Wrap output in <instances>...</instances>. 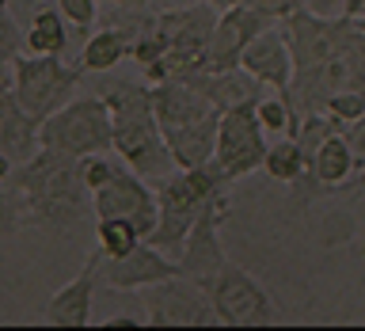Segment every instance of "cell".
<instances>
[{
	"label": "cell",
	"instance_id": "obj_1",
	"mask_svg": "<svg viewBox=\"0 0 365 331\" xmlns=\"http://www.w3.org/2000/svg\"><path fill=\"white\" fill-rule=\"evenodd\" d=\"M11 187H16L27 228H46V233H73L84 217H96L91 210V190L80 175V160L42 148L31 160H23L11 171Z\"/></svg>",
	"mask_w": 365,
	"mask_h": 331
},
{
	"label": "cell",
	"instance_id": "obj_2",
	"mask_svg": "<svg viewBox=\"0 0 365 331\" xmlns=\"http://www.w3.org/2000/svg\"><path fill=\"white\" fill-rule=\"evenodd\" d=\"M110 107L114 122V156H122L137 175L145 179H164L175 171V156L164 141L153 103V84H137V80H110L99 91Z\"/></svg>",
	"mask_w": 365,
	"mask_h": 331
},
{
	"label": "cell",
	"instance_id": "obj_3",
	"mask_svg": "<svg viewBox=\"0 0 365 331\" xmlns=\"http://www.w3.org/2000/svg\"><path fill=\"white\" fill-rule=\"evenodd\" d=\"M228 179L213 164L202 168H175L171 175L156 179V205H160V221L153 228V244L168 255H179L182 240L190 236L194 221L202 217V210L217 198H225Z\"/></svg>",
	"mask_w": 365,
	"mask_h": 331
},
{
	"label": "cell",
	"instance_id": "obj_4",
	"mask_svg": "<svg viewBox=\"0 0 365 331\" xmlns=\"http://www.w3.org/2000/svg\"><path fill=\"white\" fill-rule=\"evenodd\" d=\"M38 145L65 156H91V153H114V122L103 96L68 99L61 111L38 126Z\"/></svg>",
	"mask_w": 365,
	"mask_h": 331
},
{
	"label": "cell",
	"instance_id": "obj_5",
	"mask_svg": "<svg viewBox=\"0 0 365 331\" xmlns=\"http://www.w3.org/2000/svg\"><path fill=\"white\" fill-rule=\"evenodd\" d=\"M80 76H84V68L65 65L57 54H27L23 50L11 61V88H16L23 111L38 126L73 99Z\"/></svg>",
	"mask_w": 365,
	"mask_h": 331
},
{
	"label": "cell",
	"instance_id": "obj_6",
	"mask_svg": "<svg viewBox=\"0 0 365 331\" xmlns=\"http://www.w3.org/2000/svg\"><path fill=\"white\" fill-rule=\"evenodd\" d=\"M141 308L153 327H213L221 324L213 308V297L187 274L153 282L141 290Z\"/></svg>",
	"mask_w": 365,
	"mask_h": 331
},
{
	"label": "cell",
	"instance_id": "obj_7",
	"mask_svg": "<svg viewBox=\"0 0 365 331\" xmlns=\"http://www.w3.org/2000/svg\"><path fill=\"white\" fill-rule=\"evenodd\" d=\"M267 130L259 122L255 103L247 107H228L221 111V126H217V148L210 164L221 171L228 183L251 175V171L262 168V156H267Z\"/></svg>",
	"mask_w": 365,
	"mask_h": 331
},
{
	"label": "cell",
	"instance_id": "obj_8",
	"mask_svg": "<svg viewBox=\"0 0 365 331\" xmlns=\"http://www.w3.org/2000/svg\"><path fill=\"white\" fill-rule=\"evenodd\" d=\"M213 308L228 327H255V324H274L282 320V308L274 305V297L251 278L244 267H236L232 259L225 263V270L210 285Z\"/></svg>",
	"mask_w": 365,
	"mask_h": 331
},
{
	"label": "cell",
	"instance_id": "obj_9",
	"mask_svg": "<svg viewBox=\"0 0 365 331\" xmlns=\"http://www.w3.org/2000/svg\"><path fill=\"white\" fill-rule=\"evenodd\" d=\"M91 210H96V217H125V221H133L141 228V236H153V228L160 221L156 190L125 160L118 164V171H114V179L107 187L91 194Z\"/></svg>",
	"mask_w": 365,
	"mask_h": 331
},
{
	"label": "cell",
	"instance_id": "obj_10",
	"mask_svg": "<svg viewBox=\"0 0 365 331\" xmlns=\"http://www.w3.org/2000/svg\"><path fill=\"white\" fill-rule=\"evenodd\" d=\"M225 213H228V198H217L210 202L202 210V217L194 221L190 228V236L182 240V248H179V270L187 274V278H194L198 285H205L210 290L213 278L225 270V248H221V221H225Z\"/></svg>",
	"mask_w": 365,
	"mask_h": 331
},
{
	"label": "cell",
	"instance_id": "obj_11",
	"mask_svg": "<svg viewBox=\"0 0 365 331\" xmlns=\"http://www.w3.org/2000/svg\"><path fill=\"white\" fill-rule=\"evenodd\" d=\"M179 270V259H171L168 251H160L153 240H141L133 251L125 255H103L99 251V282L107 290H122V293H141L145 285L153 282H164V278H175Z\"/></svg>",
	"mask_w": 365,
	"mask_h": 331
},
{
	"label": "cell",
	"instance_id": "obj_12",
	"mask_svg": "<svg viewBox=\"0 0 365 331\" xmlns=\"http://www.w3.org/2000/svg\"><path fill=\"white\" fill-rule=\"evenodd\" d=\"M278 19H270L267 11L251 8V4H232L221 8V16L213 23V39H210V54H205V68H236L244 50L251 46L255 34L274 27Z\"/></svg>",
	"mask_w": 365,
	"mask_h": 331
},
{
	"label": "cell",
	"instance_id": "obj_13",
	"mask_svg": "<svg viewBox=\"0 0 365 331\" xmlns=\"http://www.w3.org/2000/svg\"><path fill=\"white\" fill-rule=\"evenodd\" d=\"M96 282H99V248L88 251L84 267L73 282H65L50 301H46V324L53 327H88L91 308H96Z\"/></svg>",
	"mask_w": 365,
	"mask_h": 331
},
{
	"label": "cell",
	"instance_id": "obj_14",
	"mask_svg": "<svg viewBox=\"0 0 365 331\" xmlns=\"http://www.w3.org/2000/svg\"><path fill=\"white\" fill-rule=\"evenodd\" d=\"M240 65H244L251 76H259L267 88L282 91V96L289 91L293 73H297L289 39H285L282 27H267L262 34H255V39H251V46L244 50V57H240Z\"/></svg>",
	"mask_w": 365,
	"mask_h": 331
},
{
	"label": "cell",
	"instance_id": "obj_15",
	"mask_svg": "<svg viewBox=\"0 0 365 331\" xmlns=\"http://www.w3.org/2000/svg\"><path fill=\"white\" fill-rule=\"evenodd\" d=\"M0 148L16 164L38 153V122L23 111L16 88H11V65H0Z\"/></svg>",
	"mask_w": 365,
	"mask_h": 331
},
{
	"label": "cell",
	"instance_id": "obj_16",
	"mask_svg": "<svg viewBox=\"0 0 365 331\" xmlns=\"http://www.w3.org/2000/svg\"><path fill=\"white\" fill-rule=\"evenodd\" d=\"M182 80H190L194 88H202L221 111L228 107H247V103H259L267 96V84L259 76H251L244 65L236 68H194V73H182Z\"/></svg>",
	"mask_w": 365,
	"mask_h": 331
},
{
	"label": "cell",
	"instance_id": "obj_17",
	"mask_svg": "<svg viewBox=\"0 0 365 331\" xmlns=\"http://www.w3.org/2000/svg\"><path fill=\"white\" fill-rule=\"evenodd\" d=\"M354 171H358V156H354V148L346 145V137L342 133L327 137V141L316 148L312 164H308V171H304V179H308L304 198L324 194V190H342L354 179Z\"/></svg>",
	"mask_w": 365,
	"mask_h": 331
},
{
	"label": "cell",
	"instance_id": "obj_18",
	"mask_svg": "<svg viewBox=\"0 0 365 331\" xmlns=\"http://www.w3.org/2000/svg\"><path fill=\"white\" fill-rule=\"evenodd\" d=\"M130 34L122 27H103L96 34H88L84 50H80V68L84 73H107L122 61V57H130Z\"/></svg>",
	"mask_w": 365,
	"mask_h": 331
},
{
	"label": "cell",
	"instance_id": "obj_19",
	"mask_svg": "<svg viewBox=\"0 0 365 331\" xmlns=\"http://www.w3.org/2000/svg\"><path fill=\"white\" fill-rule=\"evenodd\" d=\"M65 16L53 8H42L34 11L27 31H23V46H27V54H57L61 57L68 50V31H65Z\"/></svg>",
	"mask_w": 365,
	"mask_h": 331
},
{
	"label": "cell",
	"instance_id": "obj_20",
	"mask_svg": "<svg viewBox=\"0 0 365 331\" xmlns=\"http://www.w3.org/2000/svg\"><path fill=\"white\" fill-rule=\"evenodd\" d=\"M262 171H267L270 179L285 183V187H297V183L304 179V171H308L304 145L297 141V137L282 133V141H270L267 156H262Z\"/></svg>",
	"mask_w": 365,
	"mask_h": 331
},
{
	"label": "cell",
	"instance_id": "obj_21",
	"mask_svg": "<svg viewBox=\"0 0 365 331\" xmlns=\"http://www.w3.org/2000/svg\"><path fill=\"white\" fill-rule=\"evenodd\" d=\"M96 240H99V251L103 255H125V251H133L141 244V228L133 221H125V217H96Z\"/></svg>",
	"mask_w": 365,
	"mask_h": 331
},
{
	"label": "cell",
	"instance_id": "obj_22",
	"mask_svg": "<svg viewBox=\"0 0 365 331\" xmlns=\"http://www.w3.org/2000/svg\"><path fill=\"white\" fill-rule=\"evenodd\" d=\"M27 228V213H23V202L11 183H0V251L8 248V240Z\"/></svg>",
	"mask_w": 365,
	"mask_h": 331
},
{
	"label": "cell",
	"instance_id": "obj_23",
	"mask_svg": "<svg viewBox=\"0 0 365 331\" xmlns=\"http://www.w3.org/2000/svg\"><path fill=\"white\" fill-rule=\"evenodd\" d=\"M118 164H122V156H118V160H110L107 153H91V156H80V175H84L88 190L96 194V190H103V187H107V183L114 179V171H118Z\"/></svg>",
	"mask_w": 365,
	"mask_h": 331
},
{
	"label": "cell",
	"instance_id": "obj_24",
	"mask_svg": "<svg viewBox=\"0 0 365 331\" xmlns=\"http://www.w3.org/2000/svg\"><path fill=\"white\" fill-rule=\"evenodd\" d=\"M57 11H61L80 34H88L99 19V0H57Z\"/></svg>",
	"mask_w": 365,
	"mask_h": 331
},
{
	"label": "cell",
	"instance_id": "obj_25",
	"mask_svg": "<svg viewBox=\"0 0 365 331\" xmlns=\"http://www.w3.org/2000/svg\"><path fill=\"white\" fill-rule=\"evenodd\" d=\"M324 111H331V114H335V118H342V122L361 118V114H365V91H361V88H342V91H335V96L327 99Z\"/></svg>",
	"mask_w": 365,
	"mask_h": 331
},
{
	"label": "cell",
	"instance_id": "obj_26",
	"mask_svg": "<svg viewBox=\"0 0 365 331\" xmlns=\"http://www.w3.org/2000/svg\"><path fill=\"white\" fill-rule=\"evenodd\" d=\"M23 50H27L23 46V31L16 27V19L8 11H0V65H11Z\"/></svg>",
	"mask_w": 365,
	"mask_h": 331
},
{
	"label": "cell",
	"instance_id": "obj_27",
	"mask_svg": "<svg viewBox=\"0 0 365 331\" xmlns=\"http://www.w3.org/2000/svg\"><path fill=\"white\" fill-rule=\"evenodd\" d=\"M240 4H251V8H259V11H267L270 19H289L293 11H301L304 8V0H240Z\"/></svg>",
	"mask_w": 365,
	"mask_h": 331
},
{
	"label": "cell",
	"instance_id": "obj_28",
	"mask_svg": "<svg viewBox=\"0 0 365 331\" xmlns=\"http://www.w3.org/2000/svg\"><path fill=\"white\" fill-rule=\"evenodd\" d=\"M342 137H346V145L354 148V156H358V168H361V164H365V114L342 126Z\"/></svg>",
	"mask_w": 365,
	"mask_h": 331
},
{
	"label": "cell",
	"instance_id": "obj_29",
	"mask_svg": "<svg viewBox=\"0 0 365 331\" xmlns=\"http://www.w3.org/2000/svg\"><path fill=\"white\" fill-rule=\"evenodd\" d=\"M304 8L312 11V16H324V19L346 16V0H304Z\"/></svg>",
	"mask_w": 365,
	"mask_h": 331
},
{
	"label": "cell",
	"instance_id": "obj_30",
	"mask_svg": "<svg viewBox=\"0 0 365 331\" xmlns=\"http://www.w3.org/2000/svg\"><path fill=\"white\" fill-rule=\"evenodd\" d=\"M11 171H16V160H11L4 148H0V183H8V179H11Z\"/></svg>",
	"mask_w": 365,
	"mask_h": 331
},
{
	"label": "cell",
	"instance_id": "obj_31",
	"mask_svg": "<svg viewBox=\"0 0 365 331\" xmlns=\"http://www.w3.org/2000/svg\"><path fill=\"white\" fill-rule=\"evenodd\" d=\"M99 4H107V8H145L148 0H99Z\"/></svg>",
	"mask_w": 365,
	"mask_h": 331
},
{
	"label": "cell",
	"instance_id": "obj_32",
	"mask_svg": "<svg viewBox=\"0 0 365 331\" xmlns=\"http://www.w3.org/2000/svg\"><path fill=\"white\" fill-rule=\"evenodd\" d=\"M346 16L350 19H365V0H346Z\"/></svg>",
	"mask_w": 365,
	"mask_h": 331
},
{
	"label": "cell",
	"instance_id": "obj_33",
	"mask_svg": "<svg viewBox=\"0 0 365 331\" xmlns=\"http://www.w3.org/2000/svg\"><path fill=\"white\" fill-rule=\"evenodd\" d=\"M350 187H354V190H365V164L354 171V183H350Z\"/></svg>",
	"mask_w": 365,
	"mask_h": 331
},
{
	"label": "cell",
	"instance_id": "obj_34",
	"mask_svg": "<svg viewBox=\"0 0 365 331\" xmlns=\"http://www.w3.org/2000/svg\"><path fill=\"white\" fill-rule=\"evenodd\" d=\"M205 4H213V8H232V4H240V0H205Z\"/></svg>",
	"mask_w": 365,
	"mask_h": 331
},
{
	"label": "cell",
	"instance_id": "obj_35",
	"mask_svg": "<svg viewBox=\"0 0 365 331\" xmlns=\"http://www.w3.org/2000/svg\"><path fill=\"white\" fill-rule=\"evenodd\" d=\"M0 11H8V0H0Z\"/></svg>",
	"mask_w": 365,
	"mask_h": 331
}]
</instances>
